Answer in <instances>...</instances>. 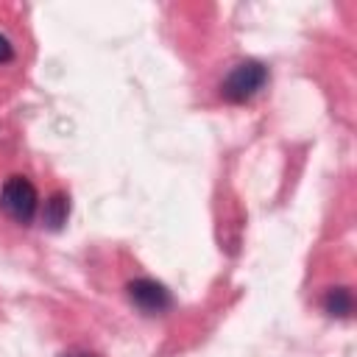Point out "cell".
<instances>
[{
  "label": "cell",
  "mask_w": 357,
  "mask_h": 357,
  "mask_svg": "<svg viewBox=\"0 0 357 357\" xmlns=\"http://www.w3.org/2000/svg\"><path fill=\"white\" fill-rule=\"evenodd\" d=\"M128 298L134 301V307H139L148 315H162V312H167L173 307L170 290L156 279H134V282H128Z\"/></svg>",
  "instance_id": "3957f363"
},
{
  "label": "cell",
  "mask_w": 357,
  "mask_h": 357,
  "mask_svg": "<svg viewBox=\"0 0 357 357\" xmlns=\"http://www.w3.org/2000/svg\"><path fill=\"white\" fill-rule=\"evenodd\" d=\"M67 215H70V198L64 192H56L45 201V209H42V220L47 229H61L67 223Z\"/></svg>",
  "instance_id": "277c9868"
},
{
  "label": "cell",
  "mask_w": 357,
  "mask_h": 357,
  "mask_svg": "<svg viewBox=\"0 0 357 357\" xmlns=\"http://www.w3.org/2000/svg\"><path fill=\"white\" fill-rule=\"evenodd\" d=\"M64 357H98V354H92V351H70Z\"/></svg>",
  "instance_id": "52a82bcc"
},
{
  "label": "cell",
  "mask_w": 357,
  "mask_h": 357,
  "mask_svg": "<svg viewBox=\"0 0 357 357\" xmlns=\"http://www.w3.org/2000/svg\"><path fill=\"white\" fill-rule=\"evenodd\" d=\"M351 290L349 287H332L326 296H324V310L332 315V318H349L351 315Z\"/></svg>",
  "instance_id": "5b68a950"
},
{
  "label": "cell",
  "mask_w": 357,
  "mask_h": 357,
  "mask_svg": "<svg viewBox=\"0 0 357 357\" xmlns=\"http://www.w3.org/2000/svg\"><path fill=\"white\" fill-rule=\"evenodd\" d=\"M0 206L3 212L17 220V223H31L33 215H36V206H39V195H36V187L25 178V176H11L6 178L3 190H0Z\"/></svg>",
  "instance_id": "6da1fadb"
},
{
  "label": "cell",
  "mask_w": 357,
  "mask_h": 357,
  "mask_svg": "<svg viewBox=\"0 0 357 357\" xmlns=\"http://www.w3.org/2000/svg\"><path fill=\"white\" fill-rule=\"evenodd\" d=\"M11 59H14V47H11V42L0 33V64H3V61H11Z\"/></svg>",
  "instance_id": "8992f818"
},
{
  "label": "cell",
  "mask_w": 357,
  "mask_h": 357,
  "mask_svg": "<svg viewBox=\"0 0 357 357\" xmlns=\"http://www.w3.org/2000/svg\"><path fill=\"white\" fill-rule=\"evenodd\" d=\"M268 81V70L259 61H240L231 67V73L220 84V95L231 103L251 100Z\"/></svg>",
  "instance_id": "7a4b0ae2"
}]
</instances>
